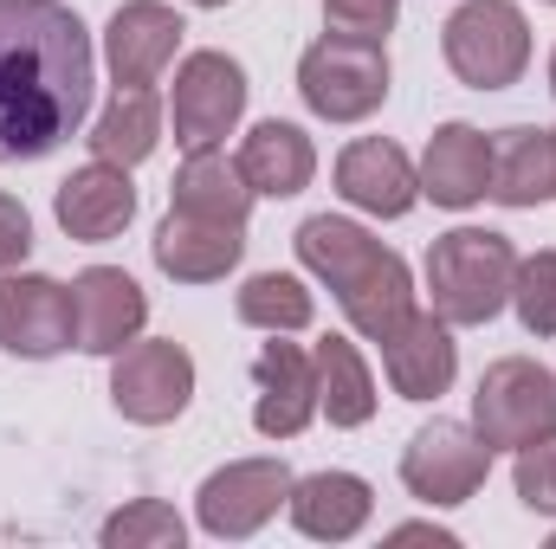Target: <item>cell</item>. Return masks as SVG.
Returning <instances> with one entry per match:
<instances>
[{
	"mask_svg": "<svg viewBox=\"0 0 556 549\" xmlns=\"http://www.w3.org/2000/svg\"><path fill=\"white\" fill-rule=\"evenodd\" d=\"M98 46L65 0H0V162H46L91 117Z\"/></svg>",
	"mask_w": 556,
	"mask_h": 549,
	"instance_id": "obj_1",
	"label": "cell"
},
{
	"mask_svg": "<svg viewBox=\"0 0 556 549\" xmlns=\"http://www.w3.org/2000/svg\"><path fill=\"white\" fill-rule=\"evenodd\" d=\"M518 246L498 227H453L427 246V304L453 330H479L511 304Z\"/></svg>",
	"mask_w": 556,
	"mask_h": 549,
	"instance_id": "obj_2",
	"label": "cell"
},
{
	"mask_svg": "<svg viewBox=\"0 0 556 549\" xmlns=\"http://www.w3.org/2000/svg\"><path fill=\"white\" fill-rule=\"evenodd\" d=\"M389 78L395 72H389V46L382 39L324 33L298 59V98L324 124H369L389 104Z\"/></svg>",
	"mask_w": 556,
	"mask_h": 549,
	"instance_id": "obj_3",
	"label": "cell"
},
{
	"mask_svg": "<svg viewBox=\"0 0 556 549\" xmlns=\"http://www.w3.org/2000/svg\"><path fill=\"white\" fill-rule=\"evenodd\" d=\"M440 59L466 91H511L531 72V20L518 0H459L440 26Z\"/></svg>",
	"mask_w": 556,
	"mask_h": 549,
	"instance_id": "obj_4",
	"label": "cell"
},
{
	"mask_svg": "<svg viewBox=\"0 0 556 549\" xmlns=\"http://www.w3.org/2000/svg\"><path fill=\"white\" fill-rule=\"evenodd\" d=\"M247 65L233 52H188L175 65V91H168V124H175V149H227V137L247 117Z\"/></svg>",
	"mask_w": 556,
	"mask_h": 549,
	"instance_id": "obj_5",
	"label": "cell"
},
{
	"mask_svg": "<svg viewBox=\"0 0 556 549\" xmlns=\"http://www.w3.org/2000/svg\"><path fill=\"white\" fill-rule=\"evenodd\" d=\"M556 426V375L538 356H498L472 388V433L498 452H518L525 439Z\"/></svg>",
	"mask_w": 556,
	"mask_h": 549,
	"instance_id": "obj_6",
	"label": "cell"
},
{
	"mask_svg": "<svg viewBox=\"0 0 556 549\" xmlns=\"http://www.w3.org/2000/svg\"><path fill=\"white\" fill-rule=\"evenodd\" d=\"M291 465L285 459H227L220 472L201 478L194 491V524L214 537V544H247L273 524L291 498Z\"/></svg>",
	"mask_w": 556,
	"mask_h": 549,
	"instance_id": "obj_7",
	"label": "cell"
},
{
	"mask_svg": "<svg viewBox=\"0 0 556 549\" xmlns=\"http://www.w3.org/2000/svg\"><path fill=\"white\" fill-rule=\"evenodd\" d=\"M485 478H492V446L466 420H427L402 446V485L427 511H453V505L479 498Z\"/></svg>",
	"mask_w": 556,
	"mask_h": 549,
	"instance_id": "obj_8",
	"label": "cell"
},
{
	"mask_svg": "<svg viewBox=\"0 0 556 549\" xmlns=\"http://www.w3.org/2000/svg\"><path fill=\"white\" fill-rule=\"evenodd\" d=\"M194 401V356L175 336H137L111 356V408L137 426H168Z\"/></svg>",
	"mask_w": 556,
	"mask_h": 549,
	"instance_id": "obj_9",
	"label": "cell"
},
{
	"mask_svg": "<svg viewBox=\"0 0 556 549\" xmlns=\"http://www.w3.org/2000/svg\"><path fill=\"white\" fill-rule=\"evenodd\" d=\"M0 349L20 362H52L72 349V284L46 272H0Z\"/></svg>",
	"mask_w": 556,
	"mask_h": 549,
	"instance_id": "obj_10",
	"label": "cell"
},
{
	"mask_svg": "<svg viewBox=\"0 0 556 549\" xmlns=\"http://www.w3.org/2000/svg\"><path fill=\"white\" fill-rule=\"evenodd\" d=\"M149 323V297L124 266H85L72 278V349L117 356L130 349Z\"/></svg>",
	"mask_w": 556,
	"mask_h": 549,
	"instance_id": "obj_11",
	"label": "cell"
},
{
	"mask_svg": "<svg viewBox=\"0 0 556 549\" xmlns=\"http://www.w3.org/2000/svg\"><path fill=\"white\" fill-rule=\"evenodd\" d=\"M52 220H59L65 240H78V246H104V240H117V233L137 220V181H130V168L91 155L85 168H72V175L59 181V194H52Z\"/></svg>",
	"mask_w": 556,
	"mask_h": 549,
	"instance_id": "obj_12",
	"label": "cell"
},
{
	"mask_svg": "<svg viewBox=\"0 0 556 549\" xmlns=\"http://www.w3.org/2000/svg\"><path fill=\"white\" fill-rule=\"evenodd\" d=\"M149 253H155V272L175 278V284H220L247 259V227L168 207L162 227H155V240H149Z\"/></svg>",
	"mask_w": 556,
	"mask_h": 549,
	"instance_id": "obj_13",
	"label": "cell"
},
{
	"mask_svg": "<svg viewBox=\"0 0 556 549\" xmlns=\"http://www.w3.org/2000/svg\"><path fill=\"white\" fill-rule=\"evenodd\" d=\"M181 33L188 20L168 7V0H124L104 26V65H111V85H155L175 52H181Z\"/></svg>",
	"mask_w": 556,
	"mask_h": 549,
	"instance_id": "obj_14",
	"label": "cell"
},
{
	"mask_svg": "<svg viewBox=\"0 0 556 549\" xmlns=\"http://www.w3.org/2000/svg\"><path fill=\"white\" fill-rule=\"evenodd\" d=\"M253 426L266 439H298L311 420H317V369H311V349L304 343H260L253 356Z\"/></svg>",
	"mask_w": 556,
	"mask_h": 549,
	"instance_id": "obj_15",
	"label": "cell"
},
{
	"mask_svg": "<svg viewBox=\"0 0 556 549\" xmlns=\"http://www.w3.org/2000/svg\"><path fill=\"white\" fill-rule=\"evenodd\" d=\"M337 194L376 220H402L420 201V168L408 162V149L389 137H356L337 155Z\"/></svg>",
	"mask_w": 556,
	"mask_h": 549,
	"instance_id": "obj_16",
	"label": "cell"
},
{
	"mask_svg": "<svg viewBox=\"0 0 556 549\" xmlns=\"http://www.w3.org/2000/svg\"><path fill=\"white\" fill-rule=\"evenodd\" d=\"M415 168H420V201H433L446 214H466V207L492 201V137L472 130V124H440Z\"/></svg>",
	"mask_w": 556,
	"mask_h": 549,
	"instance_id": "obj_17",
	"label": "cell"
},
{
	"mask_svg": "<svg viewBox=\"0 0 556 549\" xmlns=\"http://www.w3.org/2000/svg\"><path fill=\"white\" fill-rule=\"evenodd\" d=\"M382 349V375L402 401H440L459 375V343H453V323L433 317V310H415Z\"/></svg>",
	"mask_w": 556,
	"mask_h": 549,
	"instance_id": "obj_18",
	"label": "cell"
},
{
	"mask_svg": "<svg viewBox=\"0 0 556 549\" xmlns=\"http://www.w3.org/2000/svg\"><path fill=\"white\" fill-rule=\"evenodd\" d=\"M285 518H291L298 537H311V544H350V537L369 531L376 491H369V478H356V472H311V478L291 485Z\"/></svg>",
	"mask_w": 556,
	"mask_h": 549,
	"instance_id": "obj_19",
	"label": "cell"
},
{
	"mask_svg": "<svg viewBox=\"0 0 556 549\" xmlns=\"http://www.w3.org/2000/svg\"><path fill=\"white\" fill-rule=\"evenodd\" d=\"M240 175H247V188L260 194V201H291V194H304L311 188V175H317V149L311 137L298 130V124H285V117H266V124H253L247 137H240Z\"/></svg>",
	"mask_w": 556,
	"mask_h": 549,
	"instance_id": "obj_20",
	"label": "cell"
},
{
	"mask_svg": "<svg viewBox=\"0 0 556 549\" xmlns=\"http://www.w3.org/2000/svg\"><path fill=\"white\" fill-rule=\"evenodd\" d=\"M492 201L498 207L556 201V130H544V124L492 130Z\"/></svg>",
	"mask_w": 556,
	"mask_h": 549,
	"instance_id": "obj_21",
	"label": "cell"
},
{
	"mask_svg": "<svg viewBox=\"0 0 556 549\" xmlns=\"http://www.w3.org/2000/svg\"><path fill=\"white\" fill-rule=\"evenodd\" d=\"M291 246H298V266L317 278V284H330L337 297L389 253L369 227H356V220H343V214H311Z\"/></svg>",
	"mask_w": 556,
	"mask_h": 549,
	"instance_id": "obj_22",
	"label": "cell"
},
{
	"mask_svg": "<svg viewBox=\"0 0 556 549\" xmlns=\"http://www.w3.org/2000/svg\"><path fill=\"white\" fill-rule=\"evenodd\" d=\"M337 304H343V317H350V330H356L363 343H389V336H395V330L420 310L408 259H402V253H382V259L356 278Z\"/></svg>",
	"mask_w": 556,
	"mask_h": 549,
	"instance_id": "obj_23",
	"label": "cell"
},
{
	"mask_svg": "<svg viewBox=\"0 0 556 549\" xmlns=\"http://www.w3.org/2000/svg\"><path fill=\"white\" fill-rule=\"evenodd\" d=\"M311 369H317V413L330 420V426H369L376 420V375H369V362H363V349L350 343V336H324V343H311Z\"/></svg>",
	"mask_w": 556,
	"mask_h": 549,
	"instance_id": "obj_24",
	"label": "cell"
},
{
	"mask_svg": "<svg viewBox=\"0 0 556 549\" xmlns=\"http://www.w3.org/2000/svg\"><path fill=\"white\" fill-rule=\"evenodd\" d=\"M85 142H91L98 162H117V168L149 162L162 149V98H155V85H117Z\"/></svg>",
	"mask_w": 556,
	"mask_h": 549,
	"instance_id": "obj_25",
	"label": "cell"
},
{
	"mask_svg": "<svg viewBox=\"0 0 556 549\" xmlns=\"http://www.w3.org/2000/svg\"><path fill=\"white\" fill-rule=\"evenodd\" d=\"M253 201H260V194L247 188V175H240V162H233L227 149H194V155L175 168V188H168V207L207 214V220H233V227H247Z\"/></svg>",
	"mask_w": 556,
	"mask_h": 549,
	"instance_id": "obj_26",
	"label": "cell"
},
{
	"mask_svg": "<svg viewBox=\"0 0 556 549\" xmlns=\"http://www.w3.org/2000/svg\"><path fill=\"white\" fill-rule=\"evenodd\" d=\"M233 317L247 330H266V336H298V330H311L317 297L304 291L298 272H253L233 291Z\"/></svg>",
	"mask_w": 556,
	"mask_h": 549,
	"instance_id": "obj_27",
	"label": "cell"
},
{
	"mask_svg": "<svg viewBox=\"0 0 556 549\" xmlns=\"http://www.w3.org/2000/svg\"><path fill=\"white\" fill-rule=\"evenodd\" d=\"M98 544L104 549H181L188 544V524H181V511L168 498H130L124 511L104 518Z\"/></svg>",
	"mask_w": 556,
	"mask_h": 549,
	"instance_id": "obj_28",
	"label": "cell"
},
{
	"mask_svg": "<svg viewBox=\"0 0 556 549\" xmlns=\"http://www.w3.org/2000/svg\"><path fill=\"white\" fill-rule=\"evenodd\" d=\"M511 310H518L525 336H538V343H551V336H556V246H551V253L518 259V278H511Z\"/></svg>",
	"mask_w": 556,
	"mask_h": 549,
	"instance_id": "obj_29",
	"label": "cell"
},
{
	"mask_svg": "<svg viewBox=\"0 0 556 549\" xmlns=\"http://www.w3.org/2000/svg\"><path fill=\"white\" fill-rule=\"evenodd\" d=\"M511 485H518V498H525V511H531V518H556V426L518 446Z\"/></svg>",
	"mask_w": 556,
	"mask_h": 549,
	"instance_id": "obj_30",
	"label": "cell"
},
{
	"mask_svg": "<svg viewBox=\"0 0 556 549\" xmlns=\"http://www.w3.org/2000/svg\"><path fill=\"white\" fill-rule=\"evenodd\" d=\"M395 20H402V0H324V26L350 33V39H382L389 46Z\"/></svg>",
	"mask_w": 556,
	"mask_h": 549,
	"instance_id": "obj_31",
	"label": "cell"
},
{
	"mask_svg": "<svg viewBox=\"0 0 556 549\" xmlns=\"http://www.w3.org/2000/svg\"><path fill=\"white\" fill-rule=\"evenodd\" d=\"M26 253H33V214L0 188V272L26 266Z\"/></svg>",
	"mask_w": 556,
	"mask_h": 549,
	"instance_id": "obj_32",
	"label": "cell"
},
{
	"mask_svg": "<svg viewBox=\"0 0 556 549\" xmlns=\"http://www.w3.org/2000/svg\"><path fill=\"white\" fill-rule=\"evenodd\" d=\"M389 537H395V544H440V549L459 544V537H453V531H440V524H395Z\"/></svg>",
	"mask_w": 556,
	"mask_h": 549,
	"instance_id": "obj_33",
	"label": "cell"
},
{
	"mask_svg": "<svg viewBox=\"0 0 556 549\" xmlns=\"http://www.w3.org/2000/svg\"><path fill=\"white\" fill-rule=\"evenodd\" d=\"M551 98H556V46H551Z\"/></svg>",
	"mask_w": 556,
	"mask_h": 549,
	"instance_id": "obj_34",
	"label": "cell"
},
{
	"mask_svg": "<svg viewBox=\"0 0 556 549\" xmlns=\"http://www.w3.org/2000/svg\"><path fill=\"white\" fill-rule=\"evenodd\" d=\"M188 7H227V0H188Z\"/></svg>",
	"mask_w": 556,
	"mask_h": 549,
	"instance_id": "obj_35",
	"label": "cell"
},
{
	"mask_svg": "<svg viewBox=\"0 0 556 549\" xmlns=\"http://www.w3.org/2000/svg\"><path fill=\"white\" fill-rule=\"evenodd\" d=\"M544 7H556V0H544Z\"/></svg>",
	"mask_w": 556,
	"mask_h": 549,
	"instance_id": "obj_36",
	"label": "cell"
},
{
	"mask_svg": "<svg viewBox=\"0 0 556 549\" xmlns=\"http://www.w3.org/2000/svg\"><path fill=\"white\" fill-rule=\"evenodd\" d=\"M551 544H556V537H551Z\"/></svg>",
	"mask_w": 556,
	"mask_h": 549,
	"instance_id": "obj_37",
	"label": "cell"
}]
</instances>
